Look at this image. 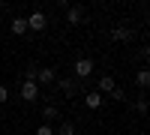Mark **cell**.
I'll list each match as a JSON object with an SVG mask.
<instances>
[{"label":"cell","mask_w":150,"mask_h":135,"mask_svg":"<svg viewBox=\"0 0 150 135\" xmlns=\"http://www.w3.org/2000/svg\"><path fill=\"white\" fill-rule=\"evenodd\" d=\"M24 21H27V30H33V33H42V30L48 27V18H45V12H42V9H33Z\"/></svg>","instance_id":"obj_1"},{"label":"cell","mask_w":150,"mask_h":135,"mask_svg":"<svg viewBox=\"0 0 150 135\" xmlns=\"http://www.w3.org/2000/svg\"><path fill=\"white\" fill-rule=\"evenodd\" d=\"M42 117H45V120H57V117H60V111H57L54 105H45V108H42Z\"/></svg>","instance_id":"obj_12"},{"label":"cell","mask_w":150,"mask_h":135,"mask_svg":"<svg viewBox=\"0 0 150 135\" xmlns=\"http://www.w3.org/2000/svg\"><path fill=\"white\" fill-rule=\"evenodd\" d=\"M84 21V6H69L66 9V24H81Z\"/></svg>","instance_id":"obj_5"},{"label":"cell","mask_w":150,"mask_h":135,"mask_svg":"<svg viewBox=\"0 0 150 135\" xmlns=\"http://www.w3.org/2000/svg\"><path fill=\"white\" fill-rule=\"evenodd\" d=\"M60 90H63L66 96H75V90H78V84H75V78H60V81H54Z\"/></svg>","instance_id":"obj_7"},{"label":"cell","mask_w":150,"mask_h":135,"mask_svg":"<svg viewBox=\"0 0 150 135\" xmlns=\"http://www.w3.org/2000/svg\"><path fill=\"white\" fill-rule=\"evenodd\" d=\"M114 87H117L114 78H111V75H102V78H99V84H96V93H111Z\"/></svg>","instance_id":"obj_9"},{"label":"cell","mask_w":150,"mask_h":135,"mask_svg":"<svg viewBox=\"0 0 150 135\" xmlns=\"http://www.w3.org/2000/svg\"><path fill=\"white\" fill-rule=\"evenodd\" d=\"M12 33H15V36H24V33H27V21H24L21 15L12 18Z\"/></svg>","instance_id":"obj_10"},{"label":"cell","mask_w":150,"mask_h":135,"mask_svg":"<svg viewBox=\"0 0 150 135\" xmlns=\"http://www.w3.org/2000/svg\"><path fill=\"white\" fill-rule=\"evenodd\" d=\"M108 96H111V99H114V102H123V99H126V93H123L120 87H114V90H111Z\"/></svg>","instance_id":"obj_13"},{"label":"cell","mask_w":150,"mask_h":135,"mask_svg":"<svg viewBox=\"0 0 150 135\" xmlns=\"http://www.w3.org/2000/svg\"><path fill=\"white\" fill-rule=\"evenodd\" d=\"M84 105L96 111V108L102 105V93H96V90H87V93H84Z\"/></svg>","instance_id":"obj_6"},{"label":"cell","mask_w":150,"mask_h":135,"mask_svg":"<svg viewBox=\"0 0 150 135\" xmlns=\"http://www.w3.org/2000/svg\"><path fill=\"white\" fill-rule=\"evenodd\" d=\"M135 81H138V87H147V84H150V69H138Z\"/></svg>","instance_id":"obj_11"},{"label":"cell","mask_w":150,"mask_h":135,"mask_svg":"<svg viewBox=\"0 0 150 135\" xmlns=\"http://www.w3.org/2000/svg\"><path fill=\"white\" fill-rule=\"evenodd\" d=\"M36 135H54V129L48 123H42V126H36Z\"/></svg>","instance_id":"obj_15"},{"label":"cell","mask_w":150,"mask_h":135,"mask_svg":"<svg viewBox=\"0 0 150 135\" xmlns=\"http://www.w3.org/2000/svg\"><path fill=\"white\" fill-rule=\"evenodd\" d=\"M72 72H75V78H90L93 60H90V57H78V60H75V66H72Z\"/></svg>","instance_id":"obj_2"},{"label":"cell","mask_w":150,"mask_h":135,"mask_svg":"<svg viewBox=\"0 0 150 135\" xmlns=\"http://www.w3.org/2000/svg\"><path fill=\"white\" fill-rule=\"evenodd\" d=\"M57 75H54V69L51 66H42V69H36V84H54Z\"/></svg>","instance_id":"obj_4"},{"label":"cell","mask_w":150,"mask_h":135,"mask_svg":"<svg viewBox=\"0 0 150 135\" xmlns=\"http://www.w3.org/2000/svg\"><path fill=\"white\" fill-rule=\"evenodd\" d=\"M6 99H9V90H6V87H3V84H0V105H3V102H6Z\"/></svg>","instance_id":"obj_17"},{"label":"cell","mask_w":150,"mask_h":135,"mask_svg":"<svg viewBox=\"0 0 150 135\" xmlns=\"http://www.w3.org/2000/svg\"><path fill=\"white\" fill-rule=\"evenodd\" d=\"M21 99L24 102H36V99H39V84H36V81H24L21 84Z\"/></svg>","instance_id":"obj_3"},{"label":"cell","mask_w":150,"mask_h":135,"mask_svg":"<svg viewBox=\"0 0 150 135\" xmlns=\"http://www.w3.org/2000/svg\"><path fill=\"white\" fill-rule=\"evenodd\" d=\"M57 132H60V135H75V126H72V123H60Z\"/></svg>","instance_id":"obj_14"},{"label":"cell","mask_w":150,"mask_h":135,"mask_svg":"<svg viewBox=\"0 0 150 135\" xmlns=\"http://www.w3.org/2000/svg\"><path fill=\"white\" fill-rule=\"evenodd\" d=\"M111 36H114L117 42H126V39H132V30L126 27V24H117V27L111 30Z\"/></svg>","instance_id":"obj_8"},{"label":"cell","mask_w":150,"mask_h":135,"mask_svg":"<svg viewBox=\"0 0 150 135\" xmlns=\"http://www.w3.org/2000/svg\"><path fill=\"white\" fill-rule=\"evenodd\" d=\"M135 108H138V114H147V99H138V102H135Z\"/></svg>","instance_id":"obj_16"}]
</instances>
